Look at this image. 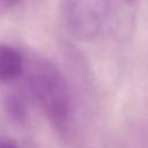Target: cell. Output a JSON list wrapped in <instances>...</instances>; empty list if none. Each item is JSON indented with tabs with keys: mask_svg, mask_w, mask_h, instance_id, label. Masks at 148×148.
Here are the masks:
<instances>
[{
	"mask_svg": "<svg viewBox=\"0 0 148 148\" xmlns=\"http://www.w3.org/2000/svg\"><path fill=\"white\" fill-rule=\"evenodd\" d=\"M22 86L49 123L59 132H65L72 118V95L66 77L49 58L27 54Z\"/></svg>",
	"mask_w": 148,
	"mask_h": 148,
	"instance_id": "6da1fadb",
	"label": "cell"
},
{
	"mask_svg": "<svg viewBox=\"0 0 148 148\" xmlns=\"http://www.w3.org/2000/svg\"><path fill=\"white\" fill-rule=\"evenodd\" d=\"M21 0H0V15L13 9Z\"/></svg>",
	"mask_w": 148,
	"mask_h": 148,
	"instance_id": "5b68a950",
	"label": "cell"
},
{
	"mask_svg": "<svg viewBox=\"0 0 148 148\" xmlns=\"http://www.w3.org/2000/svg\"><path fill=\"white\" fill-rule=\"evenodd\" d=\"M119 7L120 0H61L60 17L74 38L94 42L111 30Z\"/></svg>",
	"mask_w": 148,
	"mask_h": 148,
	"instance_id": "7a4b0ae2",
	"label": "cell"
},
{
	"mask_svg": "<svg viewBox=\"0 0 148 148\" xmlns=\"http://www.w3.org/2000/svg\"><path fill=\"white\" fill-rule=\"evenodd\" d=\"M27 53L17 46L0 44V86L18 82L25 69Z\"/></svg>",
	"mask_w": 148,
	"mask_h": 148,
	"instance_id": "3957f363",
	"label": "cell"
},
{
	"mask_svg": "<svg viewBox=\"0 0 148 148\" xmlns=\"http://www.w3.org/2000/svg\"><path fill=\"white\" fill-rule=\"evenodd\" d=\"M0 148H18L14 142L6 140V139H0Z\"/></svg>",
	"mask_w": 148,
	"mask_h": 148,
	"instance_id": "8992f818",
	"label": "cell"
},
{
	"mask_svg": "<svg viewBox=\"0 0 148 148\" xmlns=\"http://www.w3.org/2000/svg\"><path fill=\"white\" fill-rule=\"evenodd\" d=\"M27 98L28 95L23 88H14L7 91L3 99V106L7 113L16 121H24L27 117Z\"/></svg>",
	"mask_w": 148,
	"mask_h": 148,
	"instance_id": "277c9868",
	"label": "cell"
}]
</instances>
